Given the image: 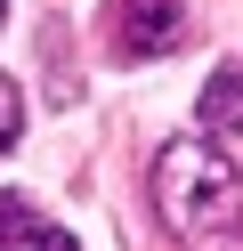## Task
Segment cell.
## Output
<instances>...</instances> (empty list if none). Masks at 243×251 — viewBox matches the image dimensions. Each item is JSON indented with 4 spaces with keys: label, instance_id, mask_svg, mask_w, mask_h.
<instances>
[{
    "label": "cell",
    "instance_id": "6da1fadb",
    "mask_svg": "<svg viewBox=\"0 0 243 251\" xmlns=\"http://www.w3.org/2000/svg\"><path fill=\"white\" fill-rule=\"evenodd\" d=\"M154 202L162 227L194 251H243V178L211 138H178L154 162Z\"/></svg>",
    "mask_w": 243,
    "mask_h": 251
},
{
    "label": "cell",
    "instance_id": "7a4b0ae2",
    "mask_svg": "<svg viewBox=\"0 0 243 251\" xmlns=\"http://www.w3.org/2000/svg\"><path fill=\"white\" fill-rule=\"evenodd\" d=\"M187 33V0H113V49L122 57H162Z\"/></svg>",
    "mask_w": 243,
    "mask_h": 251
},
{
    "label": "cell",
    "instance_id": "3957f363",
    "mask_svg": "<svg viewBox=\"0 0 243 251\" xmlns=\"http://www.w3.org/2000/svg\"><path fill=\"white\" fill-rule=\"evenodd\" d=\"M0 251H73V235L49 227L32 195H0Z\"/></svg>",
    "mask_w": 243,
    "mask_h": 251
},
{
    "label": "cell",
    "instance_id": "277c9868",
    "mask_svg": "<svg viewBox=\"0 0 243 251\" xmlns=\"http://www.w3.org/2000/svg\"><path fill=\"white\" fill-rule=\"evenodd\" d=\"M194 122H203V138H235V130H243V65L211 73V89H203V105H194Z\"/></svg>",
    "mask_w": 243,
    "mask_h": 251
},
{
    "label": "cell",
    "instance_id": "5b68a950",
    "mask_svg": "<svg viewBox=\"0 0 243 251\" xmlns=\"http://www.w3.org/2000/svg\"><path fill=\"white\" fill-rule=\"evenodd\" d=\"M16 130H25V98H16V81L0 73V154L16 146Z\"/></svg>",
    "mask_w": 243,
    "mask_h": 251
},
{
    "label": "cell",
    "instance_id": "8992f818",
    "mask_svg": "<svg viewBox=\"0 0 243 251\" xmlns=\"http://www.w3.org/2000/svg\"><path fill=\"white\" fill-rule=\"evenodd\" d=\"M0 17H8V0H0Z\"/></svg>",
    "mask_w": 243,
    "mask_h": 251
}]
</instances>
